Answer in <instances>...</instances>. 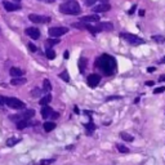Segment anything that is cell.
<instances>
[{
  "label": "cell",
  "mask_w": 165,
  "mask_h": 165,
  "mask_svg": "<svg viewBox=\"0 0 165 165\" xmlns=\"http://www.w3.org/2000/svg\"><path fill=\"white\" fill-rule=\"evenodd\" d=\"M96 64L99 68V71L106 76H111V75H113L115 72H116V67H118L116 60H115L112 56L107 54V53L99 56Z\"/></svg>",
  "instance_id": "obj_1"
},
{
  "label": "cell",
  "mask_w": 165,
  "mask_h": 165,
  "mask_svg": "<svg viewBox=\"0 0 165 165\" xmlns=\"http://www.w3.org/2000/svg\"><path fill=\"white\" fill-rule=\"evenodd\" d=\"M60 12L63 14H70V16H76L81 12L80 4L76 0H67L66 3L60 5Z\"/></svg>",
  "instance_id": "obj_2"
},
{
  "label": "cell",
  "mask_w": 165,
  "mask_h": 165,
  "mask_svg": "<svg viewBox=\"0 0 165 165\" xmlns=\"http://www.w3.org/2000/svg\"><path fill=\"white\" fill-rule=\"evenodd\" d=\"M0 99L3 101V103H5L6 106H9L10 109L14 110H23L26 105L18 98H13V97H0Z\"/></svg>",
  "instance_id": "obj_3"
},
{
  "label": "cell",
  "mask_w": 165,
  "mask_h": 165,
  "mask_svg": "<svg viewBox=\"0 0 165 165\" xmlns=\"http://www.w3.org/2000/svg\"><path fill=\"white\" fill-rule=\"evenodd\" d=\"M120 38L124 39L125 41H128L129 44L132 45H141L143 44V39H141L137 35H133V34H129V32H120Z\"/></svg>",
  "instance_id": "obj_4"
},
{
  "label": "cell",
  "mask_w": 165,
  "mask_h": 165,
  "mask_svg": "<svg viewBox=\"0 0 165 165\" xmlns=\"http://www.w3.org/2000/svg\"><path fill=\"white\" fill-rule=\"evenodd\" d=\"M68 32V28L67 27H52L48 30V34L51 35L52 38H60L62 35L67 34Z\"/></svg>",
  "instance_id": "obj_5"
},
{
  "label": "cell",
  "mask_w": 165,
  "mask_h": 165,
  "mask_svg": "<svg viewBox=\"0 0 165 165\" xmlns=\"http://www.w3.org/2000/svg\"><path fill=\"white\" fill-rule=\"evenodd\" d=\"M28 18H30V21H31V22H34V23H48L49 21H51V18H49V17L39 16V14H30Z\"/></svg>",
  "instance_id": "obj_6"
},
{
  "label": "cell",
  "mask_w": 165,
  "mask_h": 165,
  "mask_svg": "<svg viewBox=\"0 0 165 165\" xmlns=\"http://www.w3.org/2000/svg\"><path fill=\"white\" fill-rule=\"evenodd\" d=\"M111 30H113V25L111 22H101L94 27L96 34L101 32V31H111Z\"/></svg>",
  "instance_id": "obj_7"
},
{
  "label": "cell",
  "mask_w": 165,
  "mask_h": 165,
  "mask_svg": "<svg viewBox=\"0 0 165 165\" xmlns=\"http://www.w3.org/2000/svg\"><path fill=\"white\" fill-rule=\"evenodd\" d=\"M99 81H101V76H99L98 74H90L87 79V83H88V85L90 88H96L99 84Z\"/></svg>",
  "instance_id": "obj_8"
},
{
  "label": "cell",
  "mask_w": 165,
  "mask_h": 165,
  "mask_svg": "<svg viewBox=\"0 0 165 165\" xmlns=\"http://www.w3.org/2000/svg\"><path fill=\"white\" fill-rule=\"evenodd\" d=\"M72 27L79 28V30H88V31H90L92 34H96L94 27L90 26V25H88V23H85V22H76V23H72Z\"/></svg>",
  "instance_id": "obj_9"
},
{
  "label": "cell",
  "mask_w": 165,
  "mask_h": 165,
  "mask_svg": "<svg viewBox=\"0 0 165 165\" xmlns=\"http://www.w3.org/2000/svg\"><path fill=\"white\" fill-rule=\"evenodd\" d=\"M26 35H28L31 39L36 40V39L40 38V31L36 27H28V28H26Z\"/></svg>",
  "instance_id": "obj_10"
},
{
  "label": "cell",
  "mask_w": 165,
  "mask_h": 165,
  "mask_svg": "<svg viewBox=\"0 0 165 165\" xmlns=\"http://www.w3.org/2000/svg\"><path fill=\"white\" fill-rule=\"evenodd\" d=\"M34 115H35V111L34 110H27V111H23L22 113L17 115V119H18V121L19 120H28V119H31Z\"/></svg>",
  "instance_id": "obj_11"
},
{
  "label": "cell",
  "mask_w": 165,
  "mask_h": 165,
  "mask_svg": "<svg viewBox=\"0 0 165 165\" xmlns=\"http://www.w3.org/2000/svg\"><path fill=\"white\" fill-rule=\"evenodd\" d=\"M110 9H111L110 4H99V5H96V6H93V8H92V10L94 12V13L107 12V10H110Z\"/></svg>",
  "instance_id": "obj_12"
},
{
  "label": "cell",
  "mask_w": 165,
  "mask_h": 165,
  "mask_svg": "<svg viewBox=\"0 0 165 165\" xmlns=\"http://www.w3.org/2000/svg\"><path fill=\"white\" fill-rule=\"evenodd\" d=\"M81 22L89 23V22H99V16L97 14H90V16H84L81 18Z\"/></svg>",
  "instance_id": "obj_13"
},
{
  "label": "cell",
  "mask_w": 165,
  "mask_h": 165,
  "mask_svg": "<svg viewBox=\"0 0 165 165\" xmlns=\"http://www.w3.org/2000/svg\"><path fill=\"white\" fill-rule=\"evenodd\" d=\"M4 8H5V10H8V12H14V10L21 9V6L13 4V3H9V2H4Z\"/></svg>",
  "instance_id": "obj_14"
},
{
  "label": "cell",
  "mask_w": 165,
  "mask_h": 165,
  "mask_svg": "<svg viewBox=\"0 0 165 165\" xmlns=\"http://www.w3.org/2000/svg\"><path fill=\"white\" fill-rule=\"evenodd\" d=\"M9 72H10V75H12L13 77H21V76L23 75L25 71L21 70V68H17V67H12Z\"/></svg>",
  "instance_id": "obj_15"
},
{
  "label": "cell",
  "mask_w": 165,
  "mask_h": 165,
  "mask_svg": "<svg viewBox=\"0 0 165 165\" xmlns=\"http://www.w3.org/2000/svg\"><path fill=\"white\" fill-rule=\"evenodd\" d=\"M52 109L51 107H48V106H43V109H41V116L44 118V119H48L49 116H51V113H52Z\"/></svg>",
  "instance_id": "obj_16"
},
{
  "label": "cell",
  "mask_w": 165,
  "mask_h": 165,
  "mask_svg": "<svg viewBox=\"0 0 165 165\" xmlns=\"http://www.w3.org/2000/svg\"><path fill=\"white\" fill-rule=\"evenodd\" d=\"M43 128H44V130L48 133V132H52L53 129L56 128V123L54 121H47V123H44V125H43Z\"/></svg>",
  "instance_id": "obj_17"
},
{
  "label": "cell",
  "mask_w": 165,
  "mask_h": 165,
  "mask_svg": "<svg viewBox=\"0 0 165 165\" xmlns=\"http://www.w3.org/2000/svg\"><path fill=\"white\" fill-rule=\"evenodd\" d=\"M51 90H52V84H51V81H49L48 79H45L44 83H43V92H45L48 94Z\"/></svg>",
  "instance_id": "obj_18"
},
{
  "label": "cell",
  "mask_w": 165,
  "mask_h": 165,
  "mask_svg": "<svg viewBox=\"0 0 165 165\" xmlns=\"http://www.w3.org/2000/svg\"><path fill=\"white\" fill-rule=\"evenodd\" d=\"M51 101H52V96L48 93V94H47L45 97H43V98L40 99V101H39V103H40L41 106H48V103L51 102Z\"/></svg>",
  "instance_id": "obj_19"
},
{
  "label": "cell",
  "mask_w": 165,
  "mask_h": 165,
  "mask_svg": "<svg viewBox=\"0 0 165 165\" xmlns=\"http://www.w3.org/2000/svg\"><path fill=\"white\" fill-rule=\"evenodd\" d=\"M26 83V79L25 77H13V80L10 81L12 85H22Z\"/></svg>",
  "instance_id": "obj_20"
},
{
  "label": "cell",
  "mask_w": 165,
  "mask_h": 165,
  "mask_svg": "<svg viewBox=\"0 0 165 165\" xmlns=\"http://www.w3.org/2000/svg\"><path fill=\"white\" fill-rule=\"evenodd\" d=\"M120 137L123 138L124 141H126V142H133V139H134L133 135H130V134L126 133V132H121L120 133Z\"/></svg>",
  "instance_id": "obj_21"
},
{
  "label": "cell",
  "mask_w": 165,
  "mask_h": 165,
  "mask_svg": "<svg viewBox=\"0 0 165 165\" xmlns=\"http://www.w3.org/2000/svg\"><path fill=\"white\" fill-rule=\"evenodd\" d=\"M45 56H47V58H48V60H54V58H56V52L53 51L52 48H47Z\"/></svg>",
  "instance_id": "obj_22"
},
{
  "label": "cell",
  "mask_w": 165,
  "mask_h": 165,
  "mask_svg": "<svg viewBox=\"0 0 165 165\" xmlns=\"http://www.w3.org/2000/svg\"><path fill=\"white\" fill-rule=\"evenodd\" d=\"M151 39L156 43H159V44H163V43H165V36H163V35H152Z\"/></svg>",
  "instance_id": "obj_23"
},
{
  "label": "cell",
  "mask_w": 165,
  "mask_h": 165,
  "mask_svg": "<svg viewBox=\"0 0 165 165\" xmlns=\"http://www.w3.org/2000/svg\"><path fill=\"white\" fill-rule=\"evenodd\" d=\"M85 67H87V60H85V58H80V61H79V70H80L81 74L85 71Z\"/></svg>",
  "instance_id": "obj_24"
},
{
  "label": "cell",
  "mask_w": 165,
  "mask_h": 165,
  "mask_svg": "<svg viewBox=\"0 0 165 165\" xmlns=\"http://www.w3.org/2000/svg\"><path fill=\"white\" fill-rule=\"evenodd\" d=\"M116 148H118V151L121 152V154H128L129 152V148L124 145H121V143H119V145H116Z\"/></svg>",
  "instance_id": "obj_25"
},
{
  "label": "cell",
  "mask_w": 165,
  "mask_h": 165,
  "mask_svg": "<svg viewBox=\"0 0 165 165\" xmlns=\"http://www.w3.org/2000/svg\"><path fill=\"white\" fill-rule=\"evenodd\" d=\"M28 120H19V121H17V128L18 129H25L26 126H28Z\"/></svg>",
  "instance_id": "obj_26"
},
{
  "label": "cell",
  "mask_w": 165,
  "mask_h": 165,
  "mask_svg": "<svg viewBox=\"0 0 165 165\" xmlns=\"http://www.w3.org/2000/svg\"><path fill=\"white\" fill-rule=\"evenodd\" d=\"M60 77L62 79L63 81H66V83H68V81H70V75H68V72H67V70L62 71V72L60 74Z\"/></svg>",
  "instance_id": "obj_27"
},
{
  "label": "cell",
  "mask_w": 165,
  "mask_h": 165,
  "mask_svg": "<svg viewBox=\"0 0 165 165\" xmlns=\"http://www.w3.org/2000/svg\"><path fill=\"white\" fill-rule=\"evenodd\" d=\"M58 43H60L58 39H48L47 43H45V45H47V48H51V47H53L56 44H58Z\"/></svg>",
  "instance_id": "obj_28"
},
{
  "label": "cell",
  "mask_w": 165,
  "mask_h": 165,
  "mask_svg": "<svg viewBox=\"0 0 165 165\" xmlns=\"http://www.w3.org/2000/svg\"><path fill=\"white\" fill-rule=\"evenodd\" d=\"M85 128H87L88 133H92V132H94V129H96V125H94V123H93V121H89L88 124H85Z\"/></svg>",
  "instance_id": "obj_29"
},
{
  "label": "cell",
  "mask_w": 165,
  "mask_h": 165,
  "mask_svg": "<svg viewBox=\"0 0 165 165\" xmlns=\"http://www.w3.org/2000/svg\"><path fill=\"white\" fill-rule=\"evenodd\" d=\"M18 141H19V139L12 137V138H9L8 141H6V146H8V147H12V146L16 145V143H18Z\"/></svg>",
  "instance_id": "obj_30"
},
{
  "label": "cell",
  "mask_w": 165,
  "mask_h": 165,
  "mask_svg": "<svg viewBox=\"0 0 165 165\" xmlns=\"http://www.w3.org/2000/svg\"><path fill=\"white\" fill-rule=\"evenodd\" d=\"M41 92H43V90H40L39 88H35V89L31 92V96H32V97H39V96L41 94Z\"/></svg>",
  "instance_id": "obj_31"
},
{
  "label": "cell",
  "mask_w": 165,
  "mask_h": 165,
  "mask_svg": "<svg viewBox=\"0 0 165 165\" xmlns=\"http://www.w3.org/2000/svg\"><path fill=\"white\" fill-rule=\"evenodd\" d=\"M54 163V159H47V160H41L39 163V165H49V164H52Z\"/></svg>",
  "instance_id": "obj_32"
},
{
  "label": "cell",
  "mask_w": 165,
  "mask_h": 165,
  "mask_svg": "<svg viewBox=\"0 0 165 165\" xmlns=\"http://www.w3.org/2000/svg\"><path fill=\"white\" fill-rule=\"evenodd\" d=\"M121 98H123L121 96H111V97H107V98H106V101H107V102H110V101H115V99H121Z\"/></svg>",
  "instance_id": "obj_33"
},
{
  "label": "cell",
  "mask_w": 165,
  "mask_h": 165,
  "mask_svg": "<svg viewBox=\"0 0 165 165\" xmlns=\"http://www.w3.org/2000/svg\"><path fill=\"white\" fill-rule=\"evenodd\" d=\"M165 90V87H160V88H156L154 90V94H160V93H163Z\"/></svg>",
  "instance_id": "obj_34"
},
{
  "label": "cell",
  "mask_w": 165,
  "mask_h": 165,
  "mask_svg": "<svg viewBox=\"0 0 165 165\" xmlns=\"http://www.w3.org/2000/svg\"><path fill=\"white\" fill-rule=\"evenodd\" d=\"M96 2H97V0H84V4L88 5V6H92Z\"/></svg>",
  "instance_id": "obj_35"
},
{
  "label": "cell",
  "mask_w": 165,
  "mask_h": 165,
  "mask_svg": "<svg viewBox=\"0 0 165 165\" xmlns=\"http://www.w3.org/2000/svg\"><path fill=\"white\" fill-rule=\"evenodd\" d=\"M58 116H60V113H58V112L52 111V113H51V116H49V118H51L52 120H56V119H58Z\"/></svg>",
  "instance_id": "obj_36"
},
{
  "label": "cell",
  "mask_w": 165,
  "mask_h": 165,
  "mask_svg": "<svg viewBox=\"0 0 165 165\" xmlns=\"http://www.w3.org/2000/svg\"><path fill=\"white\" fill-rule=\"evenodd\" d=\"M28 49H30L31 52H36V51H38V48L35 47V45L32 44V43H28Z\"/></svg>",
  "instance_id": "obj_37"
},
{
  "label": "cell",
  "mask_w": 165,
  "mask_h": 165,
  "mask_svg": "<svg viewBox=\"0 0 165 165\" xmlns=\"http://www.w3.org/2000/svg\"><path fill=\"white\" fill-rule=\"evenodd\" d=\"M155 71H156V68H155V67H148V68H147V72H150V74L155 72Z\"/></svg>",
  "instance_id": "obj_38"
},
{
  "label": "cell",
  "mask_w": 165,
  "mask_h": 165,
  "mask_svg": "<svg viewBox=\"0 0 165 165\" xmlns=\"http://www.w3.org/2000/svg\"><path fill=\"white\" fill-rule=\"evenodd\" d=\"M157 81H161V83H163V81H165V75H161V76L159 77V80H157Z\"/></svg>",
  "instance_id": "obj_39"
},
{
  "label": "cell",
  "mask_w": 165,
  "mask_h": 165,
  "mask_svg": "<svg viewBox=\"0 0 165 165\" xmlns=\"http://www.w3.org/2000/svg\"><path fill=\"white\" fill-rule=\"evenodd\" d=\"M135 8H137V6H135V5H134V6H132V9H130V10H129L128 13H129V14H133V12L135 10Z\"/></svg>",
  "instance_id": "obj_40"
},
{
  "label": "cell",
  "mask_w": 165,
  "mask_h": 165,
  "mask_svg": "<svg viewBox=\"0 0 165 165\" xmlns=\"http://www.w3.org/2000/svg\"><path fill=\"white\" fill-rule=\"evenodd\" d=\"M154 84H155L154 81H147V83H146V85H147V87H152Z\"/></svg>",
  "instance_id": "obj_41"
},
{
  "label": "cell",
  "mask_w": 165,
  "mask_h": 165,
  "mask_svg": "<svg viewBox=\"0 0 165 165\" xmlns=\"http://www.w3.org/2000/svg\"><path fill=\"white\" fill-rule=\"evenodd\" d=\"M63 56H64V60H68V56H70V54H68V52H64V54H63Z\"/></svg>",
  "instance_id": "obj_42"
},
{
  "label": "cell",
  "mask_w": 165,
  "mask_h": 165,
  "mask_svg": "<svg viewBox=\"0 0 165 165\" xmlns=\"http://www.w3.org/2000/svg\"><path fill=\"white\" fill-rule=\"evenodd\" d=\"M159 63H161V64H163V63H165V56H164V57H163V58H161V60L159 61Z\"/></svg>",
  "instance_id": "obj_43"
},
{
  "label": "cell",
  "mask_w": 165,
  "mask_h": 165,
  "mask_svg": "<svg viewBox=\"0 0 165 165\" xmlns=\"http://www.w3.org/2000/svg\"><path fill=\"white\" fill-rule=\"evenodd\" d=\"M139 16H141V17L145 16V10H139Z\"/></svg>",
  "instance_id": "obj_44"
},
{
  "label": "cell",
  "mask_w": 165,
  "mask_h": 165,
  "mask_svg": "<svg viewBox=\"0 0 165 165\" xmlns=\"http://www.w3.org/2000/svg\"><path fill=\"white\" fill-rule=\"evenodd\" d=\"M75 113H80V111H79V109H77L76 106H75Z\"/></svg>",
  "instance_id": "obj_45"
},
{
  "label": "cell",
  "mask_w": 165,
  "mask_h": 165,
  "mask_svg": "<svg viewBox=\"0 0 165 165\" xmlns=\"http://www.w3.org/2000/svg\"><path fill=\"white\" fill-rule=\"evenodd\" d=\"M43 2H47V3H53L54 0H43Z\"/></svg>",
  "instance_id": "obj_46"
},
{
  "label": "cell",
  "mask_w": 165,
  "mask_h": 165,
  "mask_svg": "<svg viewBox=\"0 0 165 165\" xmlns=\"http://www.w3.org/2000/svg\"><path fill=\"white\" fill-rule=\"evenodd\" d=\"M99 2H101L102 4H107V3H106V2H107V0H99Z\"/></svg>",
  "instance_id": "obj_47"
},
{
  "label": "cell",
  "mask_w": 165,
  "mask_h": 165,
  "mask_svg": "<svg viewBox=\"0 0 165 165\" xmlns=\"http://www.w3.org/2000/svg\"><path fill=\"white\" fill-rule=\"evenodd\" d=\"M14 2H19V0H14Z\"/></svg>",
  "instance_id": "obj_48"
}]
</instances>
